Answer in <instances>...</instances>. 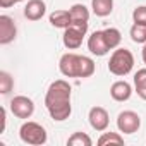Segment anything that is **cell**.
Listing matches in <instances>:
<instances>
[{"instance_id":"obj_1","label":"cell","mask_w":146,"mask_h":146,"mask_svg":"<svg viewBox=\"0 0 146 146\" xmlns=\"http://www.w3.org/2000/svg\"><path fill=\"white\" fill-rule=\"evenodd\" d=\"M70 84L64 79L53 81L45 95V107L50 117L57 122H62L70 117L72 105H70Z\"/></svg>"},{"instance_id":"obj_2","label":"cell","mask_w":146,"mask_h":146,"mask_svg":"<svg viewBox=\"0 0 146 146\" xmlns=\"http://www.w3.org/2000/svg\"><path fill=\"white\" fill-rule=\"evenodd\" d=\"M58 69L65 78H90L95 74V62L90 57L78 53H64L58 62Z\"/></svg>"},{"instance_id":"obj_3","label":"cell","mask_w":146,"mask_h":146,"mask_svg":"<svg viewBox=\"0 0 146 146\" xmlns=\"http://www.w3.org/2000/svg\"><path fill=\"white\" fill-rule=\"evenodd\" d=\"M134 67V55L127 48H115L108 60V70L113 76H127Z\"/></svg>"},{"instance_id":"obj_4","label":"cell","mask_w":146,"mask_h":146,"mask_svg":"<svg viewBox=\"0 0 146 146\" xmlns=\"http://www.w3.org/2000/svg\"><path fill=\"white\" fill-rule=\"evenodd\" d=\"M19 137L23 143L26 144H31V146H41L46 143L48 136H46V131L41 124L38 122H33V120H28L21 125L19 129Z\"/></svg>"},{"instance_id":"obj_5","label":"cell","mask_w":146,"mask_h":146,"mask_svg":"<svg viewBox=\"0 0 146 146\" xmlns=\"http://www.w3.org/2000/svg\"><path fill=\"white\" fill-rule=\"evenodd\" d=\"M88 33V23H83V24H76L72 23L67 29H64V36H62V41L65 45V48L69 50H76L83 45V40Z\"/></svg>"},{"instance_id":"obj_6","label":"cell","mask_w":146,"mask_h":146,"mask_svg":"<svg viewBox=\"0 0 146 146\" xmlns=\"http://www.w3.org/2000/svg\"><path fill=\"white\" fill-rule=\"evenodd\" d=\"M117 127L124 134H134L141 127V117L132 110H124L117 117Z\"/></svg>"},{"instance_id":"obj_7","label":"cell","mask_w":146,"mask_h":146,"mask_svg":"<svg viewBox=\"0 0 146 146\" xmlns=\"http://www.w3.org/2000/svg\"><path fill=\"white\" fill-rule=\"evenodd\" d=\"M11 112L17 119H29L35 113V102L24 95L14 96L11 100Z\"/></svg>"},{"instance_id":"obj_8","label":"cell","mask_w":146,"mask_h":146,"mask_svg":"<svg viewBox=\"0 0 146 146\" xmlns=\"http://www.w3.org/2000/svg\"><path fill=\"white\" fill-rule=\"evenodd\" d=\"M88 120H90V125L98 131V132H103L107 131L108 124H110V117H108V112L103 108V107H93L88 113Z\"/></svg>"},{"instance_id":"obj_9","label":"cell","mask_w":146,"mask_h":146,"mask_svg":"<svg viewBox=\"0 0 146 146\" xmlns=\"http://www.w3.org/2000/svg\"><path fill=\"white\" fill-rule=\"evenodd\" d=\"M17 36V28L16 23L11 16H0V43L9 45L16 40Z\"/></svg>"},{"instance_id":"obj_10","label":"cell","mask_w":146,"mask_h":146,"mask_svg":"<svg viewBox=\"0 0 146 146\" xmlns=\"http://www.w3.org/2000/svg\"><path fill=\"white\" fill-rule=\"evenodd\" d=\"M88 50L96 55V57H103L110 52V46L107 45V40H105V35L103 31H95L91 33V36L88 38Z\"/></svg>"},{"instance_id":"obj_11","label":"cell","mask_w":146,"mask_h":146,"mask_svg":"<svg viewBox=\"0 0 146 146\" xmlns=\"http://www.w3.org/2000/svg\"><path fill=\"white\" fill-rule=\"evenodd\" d=\"M46 12V4L43 0H28L24 5V17L29 21H40Z\"/></svg>"},{"instance_id":"obj_12","label":"cell","mask_w":146,"mask_h":146,"mask_svg":"<svg viewBox=\"0 0 146 146\" xmlns=\"http://www.w3.org/2000/svg\"><path fill=\"white\" fill-rule=\"evenodd\" d=\"M132 95V88L127 81H115L110 86V96L115 102H127Z\"/></svg>"},{"instance_id":"obj_13","label":"cell","mask_w":146,"mask_h":146,"mask_svg":"<svg viewBox=\"0 0 146 146\" xmlns=\"http://www.w3.org/2000/svg\"><path fill=\"white\" fill-rule=\"evenodd\" d=\"M50 24L53 28H60V29H67L72 24V17L69 11H55L50 14Z\"/></svg>"},{"instance_id":"obj_14","label":"cell","mask_w":146,"mask_h":146,"mask_svg":"<svg viewBox=\"0 0 146 146\" xmlns=\"http://www.w3.org/2000/svg\"><path fill=\"white\" fill-rule=\"evenodd\" d=\"M91 9H93L95 16L107 17L113 11V0H91Z\"/></svg>"},{"instance_id":"obj_15","label":"cell","mask_w":146,"mask_h":146,"mask_svg":"<svg viewBox=\"0 0 146 146\" xmlns=\"http://www.w3.org/2000/svg\"><path fill=\"white\" fill-rule=\"evenodd\" d=\"M69 12H70L72 23H76V24H83V23H88L90 21V11L83 4H74V5L69 9Z\"/></svg>"},{"instance_id":"obj_16","label":"cell","mask_w":146,"mask_h":146,"mask_svg":"<svg viewBox=\"0 0 146 146\" xmlns=\"http://www.w3.org/2000/svg\"><path fill=\"white\" fill-rule=\"evenodd\" d=\"M134 88L137 96L146 100V69H139L134 74Z\"/></svg>"},{"instance_id":"obj_17","label":"cell","mask_w":146,"mask_h":146,"mask_svg":"<svg viewBox=\"0 0 146 146\" xmlns=\"http://www.w3.org/2000/svg\"><path fill=\"white\" fill-rule=\"evenodd\" d=\"M103 35H105V40H107V45L110 46V50L119 48V45L122 41V35L117 28H107V29H103Z\"/></svg>"},{"instance_id":"obj_18","label":"cell","mask_w":146,"mask_h":146,"mask_svg":"<svg viewBox=\"0 0 146 146\" xmlns=\"http://www.w3.org/2000/svg\"><path fill=\"white\" fill-rule=\"evenodd\" d=\"M69 146H91L93 141L86 132H74L69 139H67Z\"/></svg>"},{"instance_id":"obj_19","label":"cell","mask_w":146,"mask_h":146,"mask_svg":"<svg viewBox=\"0 0 146 146\" xmlns=\"http://www.w3.org/2000/svg\"><path fill=\"white\" fill-rule=\"evenodd\" d=\"M129 35H131V40L134 43H143V45L146 43V26L144 24L134 23L132 28H131V31H129Z\"/></svg>"},{"instance_id":"obj_20","label":"cell","mask_w":146,"mask_h":146,"mask_svg":"<svg viewBox=\"0 0 146 146\" xmlns=\"http://www.w3.org/2000/svg\"><path fill=\"white\" fill-rule=\"evenodd\" d=\"M98 144L100 146H105V144H124V137L119 134V132H103L98 139Z\"/></svg>"},{"instance_id":"obj_21","label":"cell","mask_w":146,"mask_h":146,"mask_svg":"<svg viewBox=\"0 0 146 146\" xmlns=\"http://www.w3.org/2000/svg\"><path fill=\"white\" fill-rule=\"evenodd\" d=\"M14 88V78L9 74V72L2 70L0 72V93L2 95H9Z\"/></svg>"},{"instance_id":"obj_22","label":"cell","mask_w":146,"mask_h":146,"mask_svg":"<svg viewBox=\"0 0 146 146\" xmlns=\"http://www.w3.org/2000/svg\"><path fill=\"white\" fill-rule=\"evenodd\" d=\"M132 21L137 23V24H144L146 26V5H141V7H136L134 9Z\"/></svg>"},{"instance_id":"obj_23","label":"cell","mask_w":146,"mask_h":146,"mask_svg":"<svg viewBox=\"0 0 146 146\" xmlns=\"http://www.w3.org/2000/svg\"><path fill=\"white\" fill-rule=\"evenodd\" d=\"M16 4V0H0V7L2 9H9Z\"/></svg>"},{"instance_id":"obj_24","label":"cell","mask_w":146,"mask_h":146,"mask_svg":"<svg viewBox=\"0 0 146 146\" xmlns=\"http://www.w3.org/2000/svg\"><path fill=\"white\" fill-rule=\"evenodd\" d=\"M5 124H7V112L5 108H2V131H5Z\"/></svg>"},{"instance_id":"obj_25","label":"cell","mask_w":146,"mask_h":146,"mask_svg":"<svg viewBox=\"0 0 146 146\" xmlns=\"http://www.w3.org/2000/svg\"><path fill=\"white\" fill-rule=\"evenodd\" d=\"M141 55H143V62L146 64V43H144V46H143V52H141Z\"/></svg>"},{"instance_id":"obj_26","label":"cell","mask_w":146,"mask_h":146,"mask_svg":"<svg viewBox=\"0 0 146 146\" xmlns=\"http://www.w3.org/2000/svg\"><path fill=\"white\" fill-rule=\"evenodd\" d=\"M17 2H23V0H16V4H17Z\"/></svg>"}]
</instances>
